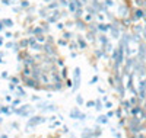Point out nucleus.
<instances>
[{
  "instance_id": "obj_1",
  "label": "nucleus",
  "mask_w": 146,
  "mask_h": 138,
  "mask_svg": "<svg viewBox=\"0 0 146 138\" xmlns=\"http://www.w3.org/2000/svg\"><path fill=\"white\" fill-rule=\"evenodd\" d=\"M142 15H143V13H142V12H140V10H137V12H136V16H137V18H140Z\"/></svg>"
},
{
  "instance_id": "obj_2",
  "label": "nucleus",
  "mask_w": 146,
  "mask_h": 138,
  "mask_svg": "<svg viewBox=\"0 0 146 138\" xmlns=\"http://www.w3.org/2000/svg\"><path fill=\"white\" fill-rule=\"evenodd\" d=\"M38 41H40V42H44L45 38H44V36H38Z\"/></svg>"
},
{
  "instance_id": "obj_3",
  "label": "nucleus",
  "mask_w": 146,
  "mask_h": 138,
  "mask_svg": "<svg viewBox=\"0 0 146 138\" xmlns=\"http://www.w3.org/2000/svg\"><path fill=\"white\" fill-rule=\"evenodd\" d=\"M100 122H107V119H105V116H101V118H100Z\"/></svg>"
}]
</instances>
